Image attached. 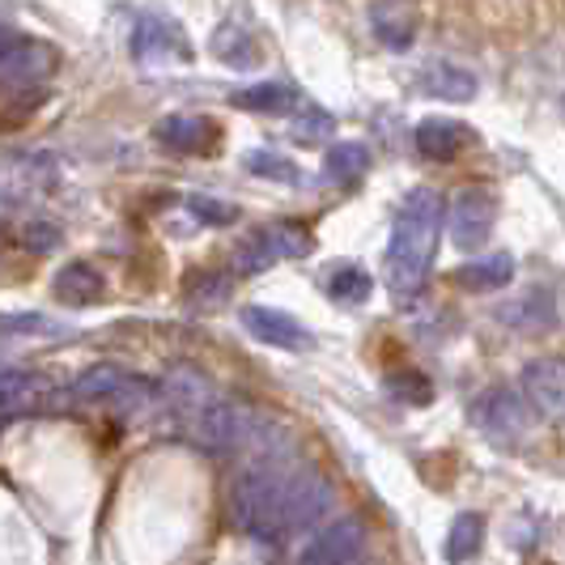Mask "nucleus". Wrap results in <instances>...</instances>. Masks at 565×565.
<instances>
[{
  "instance_id": "obj_1",
  "label": "nucleus",
  "mask_w": 565,
  "mask_h": 565,
  "mask_svg": "<svg viewBox=\"0 0 565 565\" xmlns=\"http://www.w3.org/2000/svg\"><path fill=\"white\" fill-rule=\"evenodd\" d=\"M298 463L285 447L252 455L230 484V523L255 540H285V507Z\"/></svg>"
},
{
  "instance_id": "obj_2",
  "label": "nucleus",
  "mask_w": 565,
  "mask_h": 565,
  "mask_svg": "<svg viewBox=\"0 0 565 565\" xmlns=\"http://www.w3.org/2000/svg\"><path fill=\"white\" fill-rule=\"evenodd\" d=\"M438 234H443V200L438 192H408L396 209V226H392V247H387V281L399 298L417 294L429 277V264L438 252Z\"/></svg>"
},
{
  "instance_id": "obj_3",
  "label": "nucleus",
  "mask_w": 565,
  "mask_h": 565,
  "mask_svg": "<svg viewBox=\"0 0 565 565\" xmlns=\"http://www.w3.org/2000/svg\"><path fill=\"white\" fill-rule=\"evenodd\" d=\"M472 425L481 429L493 447H523L536 429V417H532V404L527 396L510 392V387H493L484 392L477 404H472Z\"/></svg>"
},
{
  "instance_id": "obj_4",
  "label": "nucleus",
  "mask_w": 565,
  "mask_h": 565,
  "mask_svg": "<svg viewBox=\"0 0 565 565\" xmlns=\"http://www.w3.org/2000/svg\"><path fill=\"white\" fill-rule=\"evenodd\" d=\"M68 396L82 404H115V408H137L158 396V387L149 379H137L119 366H94L68 387Z\"/></svg>"
},
{
  "instance_id": "obj_5",
  "label": "nucleus",
  "mask_w": 565,
  "mask_h": 565,
  "mask_svg": "<svg viewBox=\"0 0 565 565\" xmlns=\"http://www.w3.org/2000/svg\"><path fill=\"white\" fill-rule=\"evenodd\" d=\"M362 548H366V523L344 514L337 523L319 527L307 548L294 557V565H358L362 562Z\"/></svg>"
},
{
  "instance_id": "obj_6",
  "label": "nucleus",
  "mask_w": 565,
  "mask_h": 565,
  "mask_svg": "<svg viewBox=\"0 0 565 565\" xmlns=\"http://www.w3.org/2000/svg\"><path fill=\"white\" fill-rule=\"evenodd\" d=\"M498 226V204L481 188H468L451 200V213H447V230H451V243L459 252H481L489 243V234Z\"/></svg>"
},
{
  "instance_id": "obj_7",
  "label": "nucleus",
  "mask_w": 565,
  "mask_h": 565,
  "mask_svg": "<svg viewBox=\"0 0 565 565\" xmlns=\"http://www.w3.org/2000/svg\"><path fill=\"white\" fill-rule=\"evenodd\" d=\"M52 64H56V52L47 43L0 26V77L4 82H39L52 73Z\"/></svg>"
},
{
  "instance_id": "obj_8",
  "label": "nucleus",
  "mask_w": 565,
  "mask_h": 565,
  "mask_svg": "<svg viewBox=\"0 0 565 565\" xmlns=\"http://www.w3.org/2000/svg\"><path fill=\"white\" fill-rule=\"evenodd\" d=\"M523 396L532 408H540L544 417L565 422V358H540L523 366Z\"/></svg>"
},
{
  "instance_id": "obj_9",
  "label": "nucleus",
  "mask_w": 565,
  "mask_h": 565,
  "mask_svg": "<svg viewBox=\"0 0 565 565\" xmlns=\"http://www.w3.org/2000/svg\"><path fill=\"white\" fill-rule=\"evenodd\" d=\"M243 328L252 332L255 340L264 344H277V349H311V332L285 311H273V307H243Z\"/></svg>"
},
{
  "instance_id": "obj_10",
  "label": "nucleus",
  "mask_w": 565,
  "mask_h": 565,
  "mask_svg": "<svg viewBox=\"0 0 565 565\" xmlns=\"http://www.w3.org/2000/svg\"><path fill=\"white\" fill-rule=\"evenodd\" d=\"M132 52L141 64H162V60H192V47L183 43V34L167 18H145L132 34Z\"/></svg>"
},
{
  "instance_id": "obj_11",
  "label": "nucleus",
  "mask_w": 565,
  "mask_h": 565,
  "mask_svg": "<svg viewBox=\"0 0 565 565\" xmlns=\"http://www.w3.org/2000/svg\"><path fill=\"white\" fill-rule=\"evenodd\" d=\"M162 396L170 399V408H174L183 422H192V417H196V413H204V408L222 396V392H217V387H213V383H209L200 370L183 366V370H170V374H167Z\"/></svg>"
},
{
  "instance_id": "obj_12",
  "label": "nucleus",
  "mask_w": 565,
  "mask_h": 565,
  "mask_svg": "<svg viewBox=\"0 0 565 565\" xmlns=\"http://www.w3.org/2000/svg\"><path fill=\"white\" fill-rule=\"evenodd\" d=\"M52 294H56L64 307H89V302H98L107 294V281H103V273L94 264L73 259V264H64L56 277H52Z\"/></svg>"
},
{
  "instance_id": "obj_13",
  "label": "nucleus",
  "mask_w": 565,
  "mask_h": 565,
  "mask_svg": "<svg viewBox=\"0 0 565 565\" xmlns=\"http://www.w3.org/2000/svg\"><path fill=\"white\" fill-rule=\"evenodd\" d=\"M514 281V259L507 252L498 255H477V259H468L463 268H455V285H463V289H472V294H498V289H507Z\"/></svg>"
},
{
  "instance_id": "obj_14",
  "label": "nucleus",
  "mask_w": 565,
  "mask_h": 565,
  "mask_svg": "<svg viewBox=\"0 0 565 565\" xmlns=\"http://www.w3.org/2000/svg\"><path fill=\"white\" fill-rule=\"evenodd\" d=\"M158 141L167 149H179V153H200L217 141V128L204 115H167L158 124Z\"/></svg>"
},
{
  "instance_id": "obj_15",
  "label": "nucleus",
  "mask_w": 565,
  "mask_h": 565,
  "mask_svg": "<svg viewBox=\"0 0 565 565\" xmlns=\"http://www.w3.org/2000/svg\"><path fill=\"white\" fill-rule=\"evenodd\" d=\"M468 141H472V132L463 124H455V119H443V115H429V119L417 124V149L434 162H451Z\"/></svg>"
},
{
  "instance_id": "obj_16",
  "label": "nucleus",
  "mask_w": 565,
  "mask_h": 565,
  "mask_svg": "<svg viewBox=\"0 0 565 565\" xmlns=\"http://www.w3.org/2000/svg\"><path fill=\"white\" fill-rule=\"evenodd\" d=\"M422 89L434 98H447V103H468V98H477V77L451 60H434L422 73Z\"/></svg>"
},
{
  "instance_id": "obj_17",
  "label": "nucleus",
  "mask_w": 565,
  "mask_h": 565,
  "mask_svg": "<svg viewBox=\"0 0 565 565\" xmlns=\"http://www.w3.org/2000/svg\"><path fill=\"white\" fill-rule=\"evenodd\" d=\"M370 170V153L362 141H337L323 153V179L337 188H353L362 183V174Z\"/></svg>"
},
{
  "instance_id": "obj_18",
  "label": "nucleus",
  "mask_w": 565,
  "mask_h": 565,
  "mask_svg": "<svg viewBox=\"0 0 565 565\" xmlns=\"http://www.w3.org/2000/svg\"><path fill=\"white\" fill-rule=\"evenodd\" d=\"M234 107H243V111H259V115H285L298 107V89L294 85H281V82H259V85H247V89H238L234 94Z\"/></svg>"
},
{
  "instance_id": "obj_19",
  "label": "nucleus",
  "mask_w": 565,
  "mask_h": 565,
  "mask_svg": "<svg viewBox=\"0 0 565 565\" xmlns=\"http://www.w3.org/2000/svg\"><path fill=\"white\" fill-rule=\"evenodd\" d=\"M39 396H47V379H39L34 370L0 366V413H18L30 408Z\"/></svg>"
},
{
  "instance_id": "obj_20",
  "label": "nucleus",
  "mask_w": 565,
  "mask_h": 565,
  "mask_svg": "<svg viewBox=\"0 0 565 565\" xmlns=\"http://www.w3.org/2000/svg\"><path fill=\"white\" fill-rule=\"evenodd\" d=\"M213 52H217V60L234 64V68H255V64L264 60L259 43H255L247 30H238V26L217 30V34H213Z\"/></svg>"
},
{
  "instance_id": "obj_21",
  "label": "nucleus",
  "mask_w": 565,
  "mask_h": 565,
  "mask_svg": "<svg viewBox=\"0 0 565 565\" xmlns=\"http://www.w3.org/2000/svg\"><path fill=\"white\" fill-rule=\"evenodd\" d=\"M484 544V519L477 510H463L459 519L451 523V536H447V557L451 562H468V557H477Z\"/></svg>"
},
{
  "instance_id": "obj_22",
  "label": "nucleus",
  "mask_w": 565,
  "mask_h": 565,
  "mask_svg": "<svg viewBox=\"0 0 565 565\" xmlns=\"http://www.w3.org/2000/svg\"><path fill=\"white\" fill-rule=\"evenodd\" d=\"M243 167H247V174H259L268 183H302V167L294 158L277 153V149H252L243 158Z\"/></svg>"
},
{
  "instance_id": "obj_23",
  "label": "nucleus",
  "mask_w": 565,
  "mask_h": 565,
  "mask_svg": "<svg viewBox=\"0 0 565 565\" xmlns=\"http://www.w3.org/2000/svg\"><path fill=\"white\" fill-rule=\"evenodd\" d=\"M413 18H404L396 9V18H392V4H379L374 9V34L387 43V47H396V52H404L408 43H413Z\"/></svg>"
},
{
  "instance_id": "obj_24",
  "label": "nucleus",
  "mask_w": 565,
  "mask_h": 565,
  "mask_svg": "<svg viewBox=\"0 0 565 565\" xmlns=\"http://www.w3.org/2000/svg\"><path fill=\"white\" fill-rule=\"evenodd\" d=\"M183 289H188V298L192 302H200V307H213V302H222L230 294V281H226V273H192L188 281H183Z\"/></svg>"
},
{
  "instance_id": "obj_25",
  "label": "nucleus",
  "mask_w": 565,
  "mask_h": 565,
  "mask_svg": "<svg viewBox=\"0 0 565 565\" xmlns=\"http://www.w3.org/2000/svg\"><path fill=\"white\" fill-rule=\"evenodd\" d=\"M370 273H362L358 264H344V268H337L332 273V294L337 298H344V302H366L370 298Z\"/></svg>"
},
{
  "instance_id": "obj_26",
  "label": "nucleus",
  "mask_w": 565,
  "mask_h": 565,
  "mask_svg": "<svg viewBox=\"0 0 565 565\" xmlns=\"http://www.w3.org/2000/svg\"><path fill=\"white\" fill-rule=\"evenodd\" d=\"M387 392L399 399H408V404H429L434 399V387H429V379L417 374V370H399L387 379Z\"/></svg>"
},
{
  "instance_id": "obj_27",
  "label": "nucleus",
  "mask_w": 565,
  "mask_h": 565,
  "mask_svg": "<svg viewBox=\"0 0 565 565\" xmlns=\"http://www.w3.org/2000/svg\"><path fill=\"white\" fill-rule=\"evenodd\" d=\"M188 209L196 213L204 226H230L234 217H238V209L234 204H226V200H213L204 196V192H196V196H188Z\"/></svg>"
},
{
  "instance_id": "obj_28",
  "label": "nucleus",
  "mask_w": 565,
  "mask_h": 565,
  "mask_svg": "<svg viewBox=\"0 0 565 565\" xmlns=\"http://www.w3.org/2000/svg\"><path fill=\"white\" fill-rule=\"evenodd\" d=\"M22 243H26L30 252H56L60 230H56V226H47V222H34V226L22 230Z\"/></svg>"
}]
</instances>
